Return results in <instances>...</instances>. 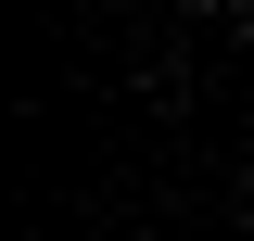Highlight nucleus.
Wrapping results in <instances>:
<instances>
[{
	"label": "nucleus",
	"mask_w": 254,
	"mask_h": 241,
	"mask_svg": "<svg viewBox=\"0 0 254 241\" xmlns=\"http://www.w3.org/2000/svg\"><path fill=\"white\" fill-rule=\"evenodd\" d=\"M242 38H254V0H242Z\"/></svg>",
	"instance_id": "f257e3e1"
},
{
	"label": "nucleus",
	"mask_w": 254,
	"mask_h": 241,
	"mask_svg": "<svg viewBox=\"0 0 254 241\" xmlns=\"http://www.w3.org/2000/svg\"><path fill=\"white\" fill-rule=\"evenodd\" d=\"M203 13H216V0H203Z\"/></svg>",
	"instance_id": "f03ea898"
}]
</instances>
